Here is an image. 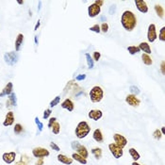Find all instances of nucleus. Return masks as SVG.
<instances>
[{
    "label": "nucleus",
    "mask_w": 165,
    "mask_h": 165,
    "mask_svg": "<svg viewBox=\"0 0 165 165\" xmlns=\"http://www.w3.org/2000/svg\"><path fill=\"white\" fill-rule=\"evenodd\" d=\"M109 150L115 158H120L123 157V155H124L123 148L116 145L115 143H110L109 144Z\"/></svg>",
    "instance_id": "nucleus-6"
},
{
    "label": "nucleus",
    "mask_w": 165,
    "mask_h": 165,
    "mask_svg": "<svg viewBox=\"0 0 165 165\" xmlns=\"http://www.w3.org/2000/svg\"><path fill=\"white\" fill-rule=\"evenodd\" d=\"M90 30H91V31L95 32V33H100V32H101V30H100V25H99L98 24H95V25H92V27H91V28H90Z\"/></svg>",
    "instance_id": "nucleus-35"
},
{
    "label": "nucleus",
    "mask_w": 165,
    "mask_h": 165,
    "mask_svg": "<svg viewBox=\"0 0 165 165\" xmlns=\"http://www.w3.org/2000/svg\"><path fill=\"white\" fill-rule=\"evenodd\" d=\"M52 113V110H51V109H47V110H45L44 112V115H43V118L45 120V119H48L50 114Z\"/></svg>",
    "instance_id": "nucleus-39"
},
{
    "label": "nucleus",
    "mask_w": 165,
    "mask_h": 165,
    "mask_svg": "<svg viewBox=\"0 0 165 165\" xmlns=\"http://www.w3.org/2000/svg\"><path fill=\"white\" fill-rule=\"evenodd\" d=\"M100 20H101V21H104V22H106L107 18H106L105 16H101V17H100Z\"/></svg>",
    "instance_id": "nucleus-50"
},
{
    "label": "nucleus",
    "mask_w": 165,
    "mask_h": 165,
    "mask_svg": "<svg viewBox=\"0 0 165 165\" xmlns=\"http://www.w3.org/2000/svg\"><path fill=\"white\" fill-rule=\"evenodd\" d=\"M19 4H24V1H18Z\"/></svg>",
    "instance_id": "nucleus-52"
},
{
    "label": "nucleus",
    "mask_w": 165,
    "mask_h": 165,
    "mask_svg": "<svg viewBox=\"0 0 165 165\" xmlns=\"http://www.w3.org/2000/svg\"><path fill=\"white\" fill-rule=\"evenodd\" d=\"M50 147L53 149V150L57 151V152H59L60 149V146L59 145H57V144L55 142H50Z\"/></svg>",
    "instance_id": "nucleus-41"
},
{
    "label": "nucleus",
    "mask_w": 165,
    "mask_h": 165,
    "mask_svg": "<svg viewBox=\"0 0 165 165\" xmlns=\"http://www.w3.org/2000/svg\"><path fill=\"white\" fill-rule=\"evenodd\" d=\"M103 97H104V92L102 88L99 86L92 87V90L90 91V98L92 103H98L100 102Z\"/></svg>",
    "instance_id": "nucleus-3"
},
{
    "label": "nucleus",
    "mask_w": 165,
    "mask_h": 165,
    "mask_svg": "<svg viewBox=\"0 0 165 165\" xmlns=\"http://www.w3.org/2000/svg\"><path fill=\"white\" fill-rule=\"evenodd\" d=\"M139 48H140L141 51L144 52V54H147V55H150L151 54V47H150V44H148V43L145 42H142L140 44V45L138 46Z\"/></svg>",
    "instance_id": "nucleus-20"
},
{
    "label": "nucleus",
    "mask_w": 165,
    "mask_h": 165,
    "mask_svg": "<svg viewBox=\"0 0 165 165\" xmlns=\"http://www.w3.org/2000/svg\"><path fill=\"white\" fill-rule=\"evenodd\" d=\"M60 96H56L55 98L50 102V107H51V108L56 107V106L60 103Z\"/></svg>",
    "instance_id": "nucleus-34"
},
{
    "label": "nucleus",
    "mask_w": 165,
    "mask_h": 165,
    "mask_svg": "<svg viewBox=\"0 0 165 165\" xmlns=\"http://www.w3.org/2000/svg\"><path fill=\"white\" fill-rule=\"evenodd\" d=\"M9 101L12 103V106H16L17 101H16V95H15L14 92H12V94L9 95Z\"/></svg>",
    "instance_id": "nucleus-30"
},
{
    "label": "nucleus",
    "mask_w": 165,
    "mask_h": 165,
    "mask_svg": "<svg viewBox=\"0 0 165 165\" xmlns=\"http://www.w3.org/2000/svg\"><path fill=\"white\" fill-rule=\"evenodd\" d=\"M13 123H14V114L12 111H9L6 114V117H5V120L3 122V126H11L13 125Z\"/></svg>",
    "instance_id": "nucleus-15"
},
{
    "label": "nucleus",
    "mask_w": 165,
    "mask_h": 165,
    "mask_svg": "<svg viewBox=\"0 0 165 165\" xmlns=\"http://www.w3.org/2000/svg\"><path fill=\"white\" fill-rule=\"evenodd\" d=\"M101 58V54L99 52H97V51H95V52H94V55H92V60H94V61H98Z\"/></svg>",
    "instance_id": "nucleus-40"
},
{
    "label": "nucleus",
    "mask_w": 165,
    "mask_h": 165,
    "mask_svg": "<svg viewBox=\"0 0 165 165\" xmlns=\"http://www.w3.org/2000/svg\"><path fill=\"white\" fill-rule=\"evenodd\" d=\"M32 155L34 158H44L48 157L50 153L47 149L43 148V147H35L33 150H32Z\"/></svg>",
    "instance_id": "nucleus-7"
},
{
    "label": "nucleus",
    "mask_w": 165,
    "mask_h": 165,
    "mask_svg": "<svg viewBox=\"0 0 165 165\" xmlns=\"http://www.w3.org/2000/svg\"><path fill=\"white\" fill-rule=\"evenodd\" d=\"M113 140H114L115 142L114 143L116 145H118L121 148H124L127 144V140L126 139V137H124L121 134H118V133L114 134V135H113Z\"/></svg>",
    "instance_id": "nucleus-9"
},
{
    "label": "nucleus",
    "mask_w": 165,
    "mask_h": 165,
    "mask_svg": "<svg viewBox=\"0 0 165 165\" xmlns=\"http://www.w3.org/2000/svg\"><path fill=\"white\" fill-rule=\"evenodd\" d=\"M94 4H96L97 6L98 7H100L101 8V6L103 4H104V1H101V0H96V1H94Z\"/></svg>",
    "instance_id": "nucleus-46"
},
{
    "label": "nucleus",
    "mask_w": 165,
    "mask_h": 165,
    "mask_svg": "<svg viewBox=\"0 0 165 165\" xmlns=\"http://www.w3.org/2000/svg\"><path fill=\"white\" fill-rule=\"evenodd\" d=\"M23 42H24V35L20 33V34H18L16 40H15V50L19 51L20 49H21Z\"/></svg>",
    "instance_id": "nucleus-21"
},
{
    "label": "nucleus",
    "mask_w": 165,
    "mask_h": 165,
    "mask_svg": "<svg viewBox=\"0 0 165 165\" xmlns=\"http://www.w3.org/2000/svg\"><path fill=\"white\" fill-rule=\"evenodd\" d=\"M121 24L126 31H132L137 25V18L135 14L130 11L124 12L121 17Z\"/></svg>",
    "instance_id": "nucleus-1"
},
{
    "label": "nucleus",
    "mask_w": 165,
    "mask_h": 165,
    "mask_svg": "<svg viewBox=\"0 0 165 165\" xmlns=\"http://www.w3.org/2000/svg\"><path fill=\"white\" fill-rule=\"evenodd\" d=\"M39 27H40V21H38V23H37V24H36V25H35V28H34V30H37Z\"/></svg>",
    "instance_id": "nucleus-48"
},
{
    "label": "nucleus",
    "mask_w": 165,
    "mask_h": 165,
    "mask_svg": "<svg viewBox=\"0 0 165 165\" xmlns=\"http://www.w3.org/2000/svg\"><path fill=\"white\" fill-rule=\"evenodd\" d=\"M164 64H165V63H164V61H162V63H161V73H162V75H164V74H165V70H164Z\"/></svg>",
    "instance_id": "nucleus-47"
},
{
    "label": "nucleus",
    "mask_w": 165,
    "mask_h": 165,
    "mask_svg": "<svg viewBox=\"0 0 165 165\" xmlns=\"http://www.w3.org/2000/svg\"><path fill=\"white\" fill-rule=\"evenodd\" d=\"M15 158H16V153L15 152H9V153H4L2 156V159L4 162H6L7 164H11L15 161Z\"/></svg>",
    "instance_id": "nucleus-13"
},
{
    "label": "nucleus",
    "mask_w": 165,
    "mask_h": 165,
    "mask_svg": "<svg viewBox=\"0 0 165 165\" xmlns=\"http://www.w3.org/2000/svg\"><path fill=\"white\" fill-rule=\"evenodd\" d=\"M131 165H142V164H140V163H138L137 161H133V162L131 163Z\"/></svg>",
    "instance_id": "nucleus-51"
},
{
    "label": "nucleus",
    "mask_w": 165,
    "mask_h": 165,
    "mask_svg": "<svg viewBox=\"0 0 165 165\" xmlns=\"http://www.w3.org/2000/svg\"><path fill=\"white\" fill-rule=\"evenodd\" d=\"M158 39L161 42H165V27L161 28L158 33Z\"/></svg>",
    "instance_id": "nucleus-31"
},
{
    "label": "nucleus",
    "mask_w": 165,
    "mask_h": 165,
    "mask_svg": "<svg viewBox=\"0 0 165 165\" xmlns=\"http://www.w3.org/2000/svg\"><path fill=\"white\" fill-rule=\"evenodd\" d=\"M127 50H128V52H129L130 55H135L137 53L140 52V48L138 47V46H135V45H130V46H128L127 47Z\"/></svg>",
    "instance_id": "nucleus-28"
},
{
    "label": "nucleus",
    "mask_w": 165,
    "mask_h": 165,
    "mask_svg": "<svg viewBox=\"0 0 165 165\" xmlns=\"http://www.w3.org/2000/svg\"><path fill=\"white\" fill-rule=\"evenodd\" d=\"M51 129H52V132L55 134V135H58V134L60 132V125L58 122H56L52 126V127H51Z\"/></svg>",
    "instance_id": "nucleus-29"
},
{
    "label": "nucleus",
    "mask_w": 165,
    "mask_h": 165,
    "mask_svg": "<svg viewBox=\"0 0 165 165\" xmlns=\"http://www.w3.org/2000/svg\"><path fill=\"white\" fill-rule=\"evenodd\" d=\"M142 63L145 64V65H151L152 63H153V60H152V59H151V57L149 56V55H147V54H142Z\"/></svg>",
    "instance_id": "nucleus-25"
},
{
    "label": "nucleus",
    "mask_w": 165,
    "mask_h": 165,
    "mask_svg": "<svg viewBox=\"0 0 165 165\" xmlns=\"http://www.w3.org/2000/svg\"><path fill=\"white\" fill-rule=\"evenodd\" d=\"M135 5L137 9L142 13H147L148 12V7L145 1L143 0H135Z\"/></svg>",
    "instance_id": "nucleus-12"
},
{
    "label": "nucleus",
    "mask_w": 165,
    "mask_h": 165,
    "mask_svg": "<svg viewBox=\"0 0 165 165\" xmlns=\"http://www.w3.org/2000/svg\"><path fill=\"white\" fill-rule=\"evenodd\" d=\"M128 152H129V155H130V157L132 158V159L134 161H137L140 159L141 156H140V154L138 153V151L136 150L135 148H130L129 150H128Z\"/></svg>",
    "instance_id": "nucleus-23"
},
{
    "label": "nucleus",
    "mask_w": 165,
    "mask_h": 165,
    "mask_svg": "<svg viewBox=\"0 0 165 165\" xmlns=\"http://www.w3.org/2000/svg\"><path fill=\"white\" fill-rule=\"evenodd\" d=\"M92 154L96 159H100L102 158V149L99 147H94L92 149Z\"/></svg>",
    "instance_id": "nucleus-24"
},
{
    "label": "nucleus",
    "mask_w": 165,
    "mask_h": 165,
    "mask_svg": "<svg viewBox=\"0 0 165 165\" xmlns=\"http://www.w3.org/2000/svg\"><path fill=\"white\" fill-rule=\"evenodd\" d=\"M85 58H86V61H87V64H88V67L90 69L94 68V61L92 60V58L91 57V55L89 53H86L85 54Z\"/></svg>",
    "instance_id": "nucleus-26"
},
{
    "label": "nucleus",
    "mask_w": 165,
    "mask_h": 165,
    "mask_svg": "<svg viewBox=\"0 0 165 165\" xmlns=\"http://www.w3.org/2000/svg\"><path fill=\"white\" fill-rule=\"evenodd\" d=\"M129 91L131 92V94H133V95H137V94H140V90H139V88H138V87H136V86H134V85L130 86Z\"/></svg>",
    "instance_id": "nucleus-32"
},
{
    "label": "nucleus",
    "mask_w": 165,
    "mask_h": 165,
    "mask_svg": "<svg viewBox=\"0 0 165 165\" xmlns=\"http://www.w3.org/2000/svg\"><path fill=\"white\" fill-rule=\"evenodd\" d=\"M44 164V158H38L37 161L35 162V165H43Z\"/></svg>",
    "instance_id": "nucleus-45"
},
{
    "label": "nucleus",
    "mask_w": 165,
    "mask_h": 165,
    "mask_svg": "<svg viewBox=\"0 0 165 165\" xmlns=\"http://www.w3.org/2000/svg\"><path fill=\"white\" fill-rule=\"evenodd\" d=\"M101 12V8L97 6L96 4H92L89 6L88 8V14H89V16L92 17V18H94L95 16H97Z\"/></svg>",
    "instance_id": "nucleus-10"
},
{
    "label": "nucleus",
    "mask_w": 165,
    "mask_h": 165,
    "mask_svg": "<svg viewBox=\"0 0 165 165\" xmlns=\"http://www.w3.org/2000/svg\"><path fill=\"white\" fill-rule=\"evenodd\" d=\"M60 106L63 109H65L68 111H73L75 109V105H74L73 101H72L71 99H68V98H66L63 103H61Z\"/></svg>",
    "instance_id": "nucleus-16"
},
{
    "label": "nucleus",
    "mask_w": 165,
    "mask_h": 165,
    "mask_svg": "<svg viewBox=\"0 0 165 165\" xmlns=\"http://www.w3.org/2000/svg\"><path fill=\"white\" fill-rule=\"evenodd\" d=\"M115 12H116V6L115 5H112V6H110V8L109 12H110V14H114Z\"/></svg>",
    "instance_id": "nucleus-43"
},
{
    "label": "nucleus",
    "mask_w": 165,
    "mask_h": 165,
    "mask_svg": "<svg viewBox=\"0 0 165 165\" xmlns=\"http://www.w3.org/2000/svg\"><path fill=\"white\" fill-rule=\"evenodd\" d=\"M86 79V75H79V76H77L76 77V80H79V81H80V80H84Z\"/></svg>",
    "instance_id": "nucleus-44"
},
{
    "label": "nucleus",
    "mask_w": 165,
    "mask_h": 165,
    "mask_svg": "<svg viewBox=\"0 0 165 165\" xmlns=\"http://www.w3.org/2000/svg\"><path fill=\"white\" fill-rule=\"evenodd\" d=\"M161 132L162 135H165V127H164V126H162V127H161Z\"/></svg>",
    "instance_id": "nucleus-49"
},
{
    "label": "nucleus",
    "mask_w": 165,
    "mask_h": 165,
    "mask_svg": "<svg viewBox=\"0 0 165 165\" xmlns=\"http://www.w3.org/2000/svg\"><path fill=\"white\" fill-rule=\"evenodd\" d=\"M72 147H73L74 150L76 151V153L80 155L81 157H83L85 158H87L89 157V152L88 150H87V148L82 145V144H80L79 142H72Z\"/></svg>",
    "instance_id": "nucleus-5"
},
{
    "label": "nucleus",
    "mask_w": 165,
    "mask_h": 165,
    "mask_svg": "<svg viewBox=\"0 0 165 165\" xmlns=\"http://www.w3.org/2000/svg\"><path fill=\"white\" fill-rule=\"evenodd\" d=\"M92 138H94V140L96 142H99V143H102L103 141H104V137H103V134L99 128H96L94 131V133H92Z\"/></svg>",
    "instance_id": "nucleus-19"
},
{
    "label": "nucleus",
    "mask_w": 165,
    "mask_h": 165,
    "mask_svg": "<svg viewBox=\"0 0 165 165\" xmlns=\"http://www.w3.org/2000/svg\"><path fill=\"white\" fill-rule=\"evenodd\" d=\"M126 102L131 107H138L141 103L140 99L136 97V95H133V94H128L126 97Z\"/></svg>",
    "instance_id": "nucleus-11"
},
{
    "label": "nucleus",
    "mask_w": 165,
    "mask_h": 165,
    "mask_svg": "<svg viewBox=\"0 0 165 165\" xmlns=\"http://www.w3.org/2000/svg\"><path fill=\"white\" fill-rule=\"evenodd\" d=\"M158 38V34H157V28H156V25L155 24H150L148 27L147 30V40L148 42L154 43L155 41Z\"/></svg>",
    "instance_id": "nucleus-8"
},
{
    "label": "nucleus",
    "mask_w": 165,
    "mask_h": 165,
    "mask_svg": "<svg viewBox=\"0 0 165 165\" xmlns=\"http://www.w3.org/2000/svg\"><path fill=\"white\" fill-rule=\"evenodd\" d=\"M88 116L90 119L94 120V121H98L100 120L102 116H103V112L100 110H92L89 111Z\"/></svg>",
    "instance_id": "nucleus-14"
},
{
    "label": "nucleus",
    "mask_w": 165,
    "mask_h": 165,
    "mask_svg": "<svg viewBox=\"0 0 165 165\" xmlns=\"http://www.w3.org/2000/svg\"><path fill=\"white\" fill-rule=\"evenodd\" d=\"M19 60V55L17 52H8L4 55V60L8 65L13 66L17 63Z\"/></svg>",
    "instance_id": "nucleus-4"
},
{
    "label": "nucleus",
    "mask_w": 165,
    "mask_h": 165,
    "mask_svg": "<svg viewBox=\"0 0 165 165\" xmlns=\"http://www.w3.org/2000/svg\"><path fill=\"white\" fill-rule=\"evenodd\" d=\"M91 131V126H89V124L86 121H82L77 124V126L76 127V136L77 139H84L87 137V135H89V133Z\"/></svg>",
    "instance_id": "nucleus-2"
},
{
    "label": "nucleus",
    "mask_w": 165,
    "mask_h": 165,
    "mask_svg": "<svg viewBox=\"0 0 165 165\" xmlns=\"http://www.w3.org/2000/svg\"><path fill=\"white\" fill-rule=\"evenodd\" d=\"M155 11H156V13L158 14V16L159 18H163L164 16V11H163V8L161 6V5H156L155 6Z\"/></svg>",
    "instance_id": "nucleus-27"
},
{
    "label": "nucleus",
    "mask_w": 165,
    "mask_h": 165,
    "mask_svg": "<svg viewBox=\"0 0 165 165\" xmlns=\"http://www.w3.org/2000/svg\"><path fill=\"white\" fill-rule=\"evenodd\" d=\"M57 122V118L56 117H53V118H50L49 119V122H48V127L51 128L52 127V126L54 125V124Z\"/></svg>",
    "instance_id": "nucleus-42"
},
{
    "label": "nucleus",
    "mask_w": 165,
    "mask_h": 165,
    "mask_svg": "<svg viewBox=\"0 0 165 165\" xmlns=\"http://www.w3.org/2000/svg\"><path fill=\"white\" fill-rule=\"evenodd\" d=\"M23 131V126L20 125V124H16L14 126V132L15 134H20V133H22Z\"/></svg>",
    "instance_id": "nucleus-36"
},
{
    "label": "nucleus",
    "mask_w": 165,
    "mask_h": 165,
    "mask_svg": "<svg viewBox=\"0 0 165 165\" xmlns=\"http://www.w3.org/2000/svg\"><path fill=\"white\" fill-rule=\"evenodd\" d=\"M57 158H58V161H59L60 163H63V164H65V165H71L72 163H73V161H74V159L72 158L67 157V156H65V155H63V154L58 155V157H57Z\"/></svg>",
    "instance_id": "nucleus-17"
},
{
    "label": "nucleus",
    "mask_w": 165,
    "mask_h": 165,
    "mask_svg": "<svg viewBox=\"0 0 165 165\" xmlns=\"http://www.w3.org/2000/svg\"><path fill=\"white\" fill-rule=\"evenodd\" d=\"M12 89H13V85L12 82H9V83L4 87V89L2 90V92H0V97H3L5 95H9L12 92Z\"/></svg>",
    "instance_id": "nucleus-18"
},
{
    "label": "nucleus",
    "mask_w": 165,
    "mask_h": 165,
    "mask_svg": "<svg viewBox=\"0 0 165 165\" xmlns=\"http://www.w3.org/2000/svg\"><path fill=\"white\" fill-rule=\"evenodd\" d=\"M100 30L102 32H104V33L108 32V31H109V25H108L107 23H103L101 25V27H100Z\"/></svg>",
    "instance_id": "nucleus-37"
},
{
    "label": "nucleus",
    "mask_w": 165,
    "mask_h": 165,
    "mask_svg": "<svg viewBox=\"0 0 165 165\" xmlns=\"http://www.w3.org/2000/svg\"><path fill=\"white\" fill-rule=\"evenodd\" d=\"M35 123H36V125L38 126L39 130H40V131H42V130H43V128H44V125H43V123L39 120V118H38V117H36V118H35Z\"/></svg>",
    "instance_id": "nucleus-38"
},
{
    "label": "nucleus",
    "mask_w": 165,
    "mask_h": 165,
    "mask_svg": "<svg viewBox=\"0 0 165 165\" xmlns=\"http://www.w3.org/2000/svg\"><path fill=\"white\" fill-rule=\"evenodd\" d=\"M153 137L156 139V140H161V137H162V134L161 132L159 129H156L154 132H153Z\"/></svg>",
    "instance_id": "nucleus-33"
},
{
    "label": "nucleus",
    "mask_w": 165,
    "mask_h": 165,
    "mask_svg": "<svg viewBox=\"0 0 165 165\" xmlns=\"http://www.w3.org/2000/svg\"><path fill=\"white\" fill-rule=\"evenodd\" d=\"M72 158L75 159V161H76L77 162L83 164V165H86L87 164V158L81 157L80 155H79L77 153H74L73 155H72Z\"/></svg>",
    "instance_id": "nucleus-22"
}]
</instances>
